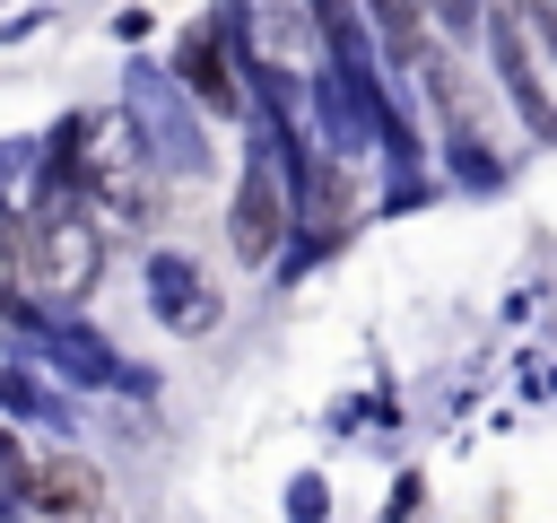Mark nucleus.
I'll return each mask as SVG.
<instances>
[{
	"mask_svg": "<svg viewBox=\"0 0 557 523\" xmlns=\"http://www.w3.org/2000/svg\"><path fill=\"white\" fill-rule=\"evenodd\" d=\"M61 174H70V192H78L104 227L148 218V166H139V139H131L122 113H78V122L61 131Z\"/></svg>",
	"mask_w": 557,
	"mask_h": 523,
	"instance_id": "nucleus-1",
	"label": "nucleus"
},
{
	"mask_svg": "<svg viewBox=\"0 0 557 523\" xmlns=\"http://www.w3.org/2000/svg\"><path fill=\"white\" fill-rule=\"evenodd\" d=\"M96 262H104V218H96L78 192L17 218V270H26L35 296H87Z\"/></svg>",
	"mask_w": 557,
	"mask_h": 523,
	"instance_id": "nucleus-2",
	"label": "nucleus"
},
{
	"mask_svg": "<svg viewBox=\"0 0 557 523\" xmlns=\"http://www.w3.org/2000/svg\"><path fill=\"white\" fill-rule=\"evenodd\" d=\"M26 497H35L44 514H70V523H96V514H104V479H96V462H78V453L26 462Z\"/></svg>",
	"mask_w": 557,
	"mask_h": 523,
	"instance_id": "nucleus-3",
	"label": "nucleus"
},
{
	"mask_svg": "<svg viewBox=\"0 0 557 523\" xmlns=\"http://www.w3.org/2000/svg\"><path fill=\"white\" fill-rule=\"evenodd\" d=\"M278 235H287V200H278V174L252 157V174H244V192H235V253H244V262H270Z\"/></svg>",
	"mask_w": 557,
	"mask_h": 523,
	"instance_id": "nucleus-4",
	"label": "nucleus"
},
{
	"mask_svg": "<svg viewBox=\"0 0 557 523\" xmlns=\"http://www.w3.org/2000/svg\"><path fill=\"white\" fill-rule=\"evenodd\" d=\"M174 61H183V87H191L209 113H235V70H226V44H218V35H183Z\"/></svg>",
	"mask_w": 557,
	"mask_h": 523,
	"instance_id": "nucleus-5",
	"label": "nucleus"
},
{
	"mask_svg": "<svg viewBox=\"0 0 557 523\" xmlns=\"http://www.w3.org/2000/svg\"><path fill=\"white\" fill-rule=\"evenodd\" d=\"M366 17H374L400 52H409V44H418V26H426V9H418V0H366Z\"/></svg>",
	"mask_w": 557,
	"mask_h": 523,
	"instance_id": "nucleus-6",
	"label": "nucleus"
},
{
	"mask_svg": "<svg viewBox=\"0 0 557 523\" xmlns=\"http://www.w3.org/2000/svg\"><path fill=\"white\" fill-rule=\"evenodd\" d=\"M418 9H426L435 35H461V26H470V0H418Z\"/></svg>",
	"mask_w": 557,
	"mask_h": 523,
	"instance_id": "nucleus-7",
	"label": "nucleus"
}]
</instances>
